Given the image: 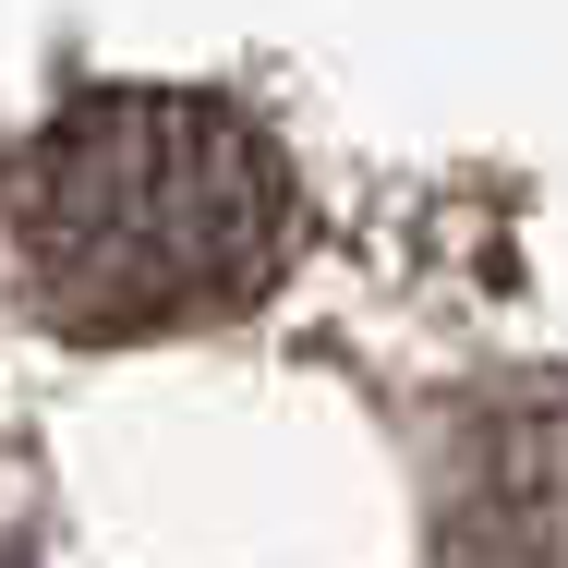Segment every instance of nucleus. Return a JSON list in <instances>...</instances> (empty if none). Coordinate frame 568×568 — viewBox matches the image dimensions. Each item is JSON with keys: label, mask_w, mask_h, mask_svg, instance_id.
I'll return each mask as SVG.
<instances>
[{"label": "nucleus", "mask_w": 568, "mask_h": 568, "mask_svg": "<svg viewBox=\"0 0 568 568\" xmlns=\"http://www.w3.org/2000/svg\"><path fill=\"white\" fill-rule=\"evenodd\" d=\"M0 254L49 339H194L291 278L303 182L230 98L98 85L0 158Z\"/></svg>", "instance_id": "1"}, {"label": "nucleus", "mask_w": 568, "mask_h": 568, "mask_svg": "<svg viewBox=\"0 0 568 568\" xmlns=\"http://www.w3.org/2000/svg\"><path fill=\"white\" fill-rule=\"evenodd\" d=\"M448 568H568V412H471L436 459Z\"/></svg>", "instance_id": "2"}]
</instances>
